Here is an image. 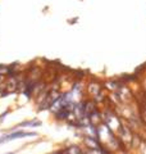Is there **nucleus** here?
<instances>
[{"label": "nucleus", "mask_w": 146, "mask_h": 154, "mask_svg": "<svg viewBox=\"0 0 146 154\" xmlns=\"http://www.w3.org/2000/svg\"><path fill=\"white\" fill-rule=\"evenodd\" d=\"M86 154H101V152L99 149H87V152H85Z\"/></svg>", "instance_id": "nucleus-2"}, {"label": "nucleus", "mask_w": 146, "mask_h": 154, "mask_svg": "<svg viewBox=\"0 0 146 154\" xmlns=\"http://www.w3.org/2000/svg\"><path fill=\"white\" fill-rule=\"evenodd\" d=\"M35 134H31V132H16V134H12V135H8L7 137H3L0 143L2 141H7V140H13V139H17V137H23V136H32Z\"/></svg>", "instance_id": "nucleus-1"}]
</instances>
